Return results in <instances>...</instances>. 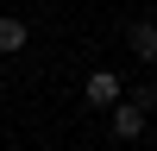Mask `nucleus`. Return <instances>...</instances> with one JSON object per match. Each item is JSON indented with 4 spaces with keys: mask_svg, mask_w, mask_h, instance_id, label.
I'll return each mask as SVG.
<instances>
[{
    "mask_svg": "<svg viewBox=\"0 0 157 151\" xmlns=\"http://www.w3.org/2000/svg\"><path fill=\"white\" fill-rule=\"evenodd\" d=\"M113 138H138L145 132V101H113Z\"/></svg>",
    "mask_w": 157,
    "mask_h": 151,
    "instance_id": "obj_1",
    "label": "nucleus"
},
{
    "mask_svg": "<svg viewBox=\"0 0 157 151\" xmlns=\"http://www.w3.org/2000/svg\"><path fill=\"white\" fill-rule=\"evenodd\" d=\"M126 44H132V57H138V63H157V25H151V19H132Z\"/></svg>",
    "mask_w": 157,
    "mask_h": 151,
    "instance_id": "obj_3",
    "label": "nucleus"
},
{
    "mask_svg": "<svg viewBox=\"0 0 157 151\" xmlns=\"http://www.w3.org/2000/svg\"><path fill=\"white\" fill-rule=\"evenodd\" d=\"M25 38H32V25H25V19H13V13H0V57L25 50Z\"/></svg>",
    "mask_w": 157,
    "mask_h": 151,
    "instance_id": "obj_4",
    "label": "nucleus"
},
{
    "mask_svg": "<svg viewBox=\"0 0 157 151\" xmlns=\"http://www.w3.org/2000/svg\"><path fill=\"white\" fill-rule=\"evenodd\" d=\"M82 101H88V107H113V101H120V76H113V69H94L82 82Z\"/></svg>",
    "mask_w": 157,
    "mask_h": 151,
    "instance_id": "obj_2",
    "label": "nucleus"
}]
</instances>
